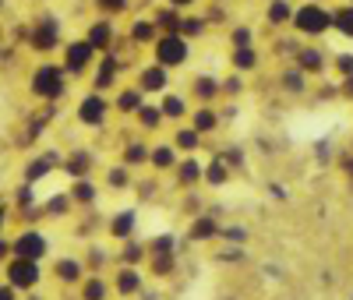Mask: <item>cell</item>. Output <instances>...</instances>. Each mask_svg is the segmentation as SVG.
I'll list each match as a JSON object with an SVG mask.
<instances>
[{"label": "cell", "mask_w": 353, "mask_h": 300, "mask_svg": "<svg viewBox=\"0 0 353 300\" xmlns=\"http://www.w3.org/2000/svg\"><path fill=\"white\" fill-rule=\"evenodd\" d=\"M57 272H61V279H78V272H81V265L74 261V258H61V261H57Z\"/></svg>", "instance_id": "37"}, {"label": "cell", "mask_w": 353, "mask_h": 300, "mask_svg": "<svg viewBox=\"0 0 353 300\" xmlns=\"http://www.w3.org/2000/svg\"><path fill=\"white\" fill-rule=\"evenodd\" d=\"M92 71H96L92 74V88H96V92H110V88L121 85V57H117L113 50L110 53H99Z\"/></svg>", "instance_id": "7"}, {"label": "cell", "mask_w": 353, "mask_h": 300, "mask_svg": "<svg viewBox=\"0 0 353 300\" xmlns=\"http://www.w3.org/2000/svg\"><path fill=\"white\" fill-rule=\"evenodd\" d=\"M0 43H4V25H0Z\"/></svg>", "instance_id": "46"}, {"label": "cell", "mask_w": 353, "mask_h": 300, "mask_svg": "<svg viewBox=\"0 0 353 300\" xmlns=\"http://www.w3.org/2000/svg\"><path fill=\"white\" fill-rule=\"evenodd\" d=\"M4 212H8V208H4V205H0V226H4V219H8Z\"/></svg>", "instance_id": "45"}, {"label": "cell", "mask_w": 353, "mask_h": 300, "mask_svg": "<svg viewBox=\"0 0 353 300\" xmlns=\"http://www.w3.org/2000/svg\"><path fill=\"white\" fill-rule=\"evenodd\" d=\"M258 64H261L258 46H233V50H230V68L237 71V74H248V71H254Z\"/></svg>", "instance_id": "13"}, {"label": "cell", "mask_w": 353, "mask_h": 300, "mask_svg": "<svg viewBox=\"0 0 353 300\" xmlns=\"http://www.w3.org/2000/svg\"><path fill=\"white\" fill-rule=\"evenodd\" d=\"M11 248H14V254H18V258H36V261H39V258L46 254V237H43V233H36V230H25Z\"/></svg>", "instance_id": "12"}, {"label": "cell", "mask_w": 353, "mask_h": 300, "mask_svg": "<svg viewBox=\"0 0 353 300\" xmlns=\"http://www.w3.org/2000/svg\"><path fill=\"white\" fill-rule=\"evenodd\" d=\"M152 21H156L159 32H181V21H184V14H181V8L163 4V8L152 14Z\"/></svg>", "instance_id": "25"}, {"label": "cell", "mask_w": 353, "mask_h": 300, "mask_svg": "<svg viewBox=\"0 0 353 300\" xmlns=\"http://www.w3.org/2000/svg\"><path fill=\"white\" fill-rule=\"evenodd\" d=\"M134 117H138L141 131H159V124H163V113H159V106H152V103H141V110H138Z\"/></svg>", "instance_id": "30"}, {"label": "cell", "mask_w": 353, "mask_h": 300, "mask_svg": "<svg viewBox=\"0 0 353 300\" xmlns=\"http://www.w3.org/2000/svg\"><path fill=\"white\" fill-rule=\"evenodd\" d=\"M159 113H163V120H184V117L191 113V106H188V99H184V96H176V92H163V99H159Z\"/></svg>", "instance_id": "23"}, {"label": "cell", "mask_w": 353, "mask_h": 300, "mask_svg": "<svg viewBox=\"0 0 353 300\" xmlns=\"http://www.w3.org/2000/svg\"><path fill=\"white\" fill-rule=\"evenodd\" d=\"M329 64H332L336 78H350V74H353V53H350V50H339Z\"/></svg>", "instance_id": "35"}, {"label": "cell", "mask_w": 353, "mask_h": 300, "mask_svg": "<svg viewBox=\"0 0 353 300\" xmlns=\"http://www.w3.org/2000/svg\"><path fill=\"white\" fill-rule=\"evenodd\" d=\"M149 152H152V148L145 145V141H131L124 152H121V163H124L128 170H134V166H149Z\"/></svg>", "instance_id": "28"}, {"label": "cell", "mask_w": 353, "mask_h": 300, "mask_svg": "<svg viewBox=\"0 0 353 300\" xmlns=\"http://www.w3.org/2000/svg\"><path fill=\"white\" fill-rule=\"evenodd\" d=\"M350 4H353V0H350Z\"/></svg>", "instance_id": "49"}, {"label": "cell", "mask_w": 353, "mask_h": 300, "mask_svg": "<svg viewBox=\"0 0 353 300\" xmlns=\"http://www.w3.org/2000/svg\"><path fill=\"white\" fill-rule=\"evenodd\" d=\"M152 57H156V64H163L166 71L184 68L188 57H191V43L181 32H159L156 43H152Z\"/></svg>", "instance_id": "4"}, {"label": "cell", "mask_w": 353, "mask_h": 300, "mask_svg": "<svg viewBox=\"0 0 353 300\" xmlns=\"http://www.w3.org/2000/svg\"><path fill=\"white\" fill-rule=\"evenodd\" d=\"M293 0H269V11H265V21H269L272 28H286L293 21Z\"/></svg>", "instance_id": "24"}, {"label": "cell", "mask_w": 353, "mask_h": 300, "mask_svg": "<svg viewBox=\"0 0 353 300\" xmlns=\"http://www.w3.org/2000/svg\"><path fill=\"white\" fill-rule=\"evenodd\" d=\"M8 279H11V286H36L39 283V261L36 258H14L8 265Z\"/></svg>", "instance_id": "11"}, {"label": "cell", "mask_w": 353, "mask_h": 300, "mask_svg": "<svg viewBox=\"0 0 353 300\" xmlns=\"http://www.w3.org/2000/svg\"><path fill=\"white\" fill-rule=\"evenodd\" d=\"M332 32L343 39H353V4L343 0V4L332 8Z\"/></svg>", "instance_id": "20"}, {"label": "cell", "mask_w": 353, "mask_h": 300, "mask_svg": "<svg viewBox=\"0 0 353 300\" xmlns=\"http://www.w3.org/2000/svg\"><path fill=\"white\" fill-rule=\"evenodd\" d=\"M205 28H209V21H205L201 14H184V21H181V36L191 43V39H201V36H205Z\"/></svg>", "instance_id": "32"}, {"label": "cell", "mask_w": 353, "mask_h": 300, "mask_svg": "<svg viewBox=\"0 0 353 300\" xmlns=\"http://www.w3.org/2000/svg\"><path fill=\"white\" fill-rule=\"evenodd\" d=\"M0 8H4V0H0Z\"/></svg>", "instance_id": "47"}, {"label": "cell", "mask_w": 353, "mask_h": 300, "mask_svg": "<svg viewBox=\"0 0 353 300\" xmlns=\"http://www.w3.org/2000/svg\"><path fill=\"white\" fill-rule=\"evenodd\" d=\"M307 81H311V78H307L297 64L279 71V88H283V92H290V96H301V92H307Z\"/></svg>", "instance_id": "18"}, {"label": "cell", "mask_w": 353, "mask_h": 300, "mask_svg": "<svg viewBox=\"0 0 353 300\" xmlns=\"http://www.w3.org/2000/svg\"><path fill=\"white\" fill-rule=\"evenodd\" d=\"M103 293H106V290H103V283H96V279L85 286V297H88V300H103Z\"/></svg>", "instance_id": "42"}, {"label": "cell", "mask_w": 353, "mask_h": 300, "mask_svg": "<svg viewBox=\"0 0 353 300\" xmlns=\"http://www.w3.org/2000/svg\"><path fill=\"white\" fill-rule=\"evenodd\" d=\"M96 60H99V50L88 43L85 36L81 39H71L64 43V53H61V68L68 71V78H85L88 71L96 68Z\"/></svg>", "instance_id": "3"}, {"label": "cell", "mask_w": 353, "mask_h": 300, "mask_svg": "<svg viewBox=\"0 0 353 300\" xmlns=\"http://www.w3.org/2000/svg\"><path fill=\"white\" fill-rule=\"evenodd\" d=\"M321 4H325V0H321Z\"/></svg>", "instance_id": "48"}, {"label": "cell", "mask_w": 353, "mask_h": 300, "mask_svg": "<svg viewBox=\"0 0 353 300\" xmlns=\"http://www.w3.org/2000/svg\"><path fill=\"white\" fill-rule=\"evenodd\" d=\"M290 28L301 39H325L332 32V8H325L321 0H304V4L293 8Z\"/></svg>", "instance_id": "1"}, {"label": "cell", "mask_w": 353, "mask_h": 300, "mask_svg": "<svg viewBox=\"0 0 353 300\" xmlns=\"http://www.w3.org/2000/svg\"><path fill=\"white\" fill-rule=\"evenodd\" d=\"M173 145H176V152L194 156L198 148H201V134H198L194 128H176V131H173Z\"/></svg>", "instance_id": "27"}, {"label": "cell", "mask_w": 353, "mask_h": 300, "mask_svg": "<svg viewBox=\"0 0 353 300\" xmlns=\"http://www.w3.org/2000/svg\"><path fill=\"white\" fill-rule=\"evenodd\" d=\"M28 46H32L36 53H53L57 46H61V21H57L53 14L36 18L32 25H28Z\"/></svg>", "instance_id": "5"}, {"label": "cell", "mask_w": 353, "mask_h": 300, "mask_svg": "<svg viewBox=\"0 0 353 300\" xmlns=\"http://www.w3.org/2000/svg\"><path fill=\"white\" fill-rule=\"evenodd\" d=\"M0 300H14V293H11V286H4V290H0Z\"/></svg>", "instance_id": "44"}, {"label": "cell", "mask_w": 353, "mask_h": 300, "mask_svg": "<svg viewBox=\"0 0 353 300\" xmlns=\"http://www.w3.org/2000/svg\"><path fill=\"white\" fill-rule=\"evenodd\" d=\"M131 230H134V212H117L110 219V233L113 237H131Z\"/></svg>", "instance_id": "34"}, {"label": "cell", "mask_w": 353, "mask_h": 300, "mask_svg": "<svg viewBox=\"0 0 353 300\" xmlns=\"http://www.w3.org/2000/svg\"><path fill=\"white\" fill-rule=\"evenodd\" d=\"M71 201L74 205H92L96 198H99V191H96V184H92V180H88V177H78L74 180V184H71Z\"/></svg>", "instance_id": "29"}, {"label": "cell", "mask_w": 353, "mask_h": 300, "mask_svg": "<svg viewBox=\"0 0 353 300\" xmlns=\"http://www.w3.org/2000/svg\"><path fill=\"white\" fill-rule=\"evenodd\" d=\"M191 128L205 138V134H212L216 128H219V113L212 110V106H205V103H198V110H191Z\"/></svg>", "instance_id": "19"}, {"label": "cell", "mask_w": 353, "mask_h": 300, "mask_svg": "<svg viewBox=\"0 0 353 300\" xmlns=\"http://www.w3.org/2000/svg\"><path fill=\"white\" fill-rule=\"evenodd\" d=\"M61 163H64V156H61V152H46V156L28 159V166H25V180H28V184H36V180H43L53 166H61Z\"/></svg>", "instance_id": "14"}, {"label": "cell", "mask_w": 353, "mask_h": 300, "mask_svg": "<svg viewBox=\"0 0 353 300\" xmlns=\"http://www.w3.org/2000/svg\"><path fill=\"white\" fill-rule=\"evenodd\" d=\"M64 88H68V71L61 64H39L32 71V78H28V92L36 99H46V103L61 99Z\"/></svg>", "instance_id": "2"}, {"label": "cell", "mask_w": 353, "mask_h": 300, "mask_svg": "<svg viewBox=\"0 0 353 300\" xmlns=\"http://www.w3.org/2000/svg\"><path fill=\"white\" fill-rule=\"evenodd\" d=\"M173 173H176V180H181V188H194L198 180L205 177V163L194 159V156H188V159H181V163L173 166Z\"/></svg>", "instance_id": "17"}, {"label": "cell", "mask_w": 353, "mask_h": 300, "mask_svg": "<svg viewBox=\"0 0 353 300\" xmlns=\"http://www.w3.org/2000/svg\"><path fill=\"white\" fill-rule=\"evenodd\" d=\"M117 286H121L124 293H131V290L138 286V276H134V268H124V272H121V279H117Z\"/></svg>", "instance_id": "40"}, {"label": "cell", "mask_w": 353, "mask_h": 300, "mask_svg": "<svg viewBox=\"0 0 353 300\" xmlns=\"http://www.w3.org/2000/svg\"><path fill=\"white\" fill-rule=\"evenodd\" d=\"M216 233V223L209 219V216H201L194 226H191V237H198V240H205V237H212Z\"/></svg>", "instance_id": "38"}, {"label": "cell", "mask_w": 353, "mask_h": 300, "mask_svg": "<svg viewBox=\"0 0 353 300\" xmlns=\"http://www.w3.org/2000/svg\"><path fill=\"white\" fill-rule=\"evenodd\" d=\"M166 4H173V8H181V11H184V8H191V4H198V0H166Z\"/></svg>", "instance_id": "43"}, {"label": "cell", "mask_w": 353, "mask_h": 300, "mask_svg": "<svg viewBox=\"0 0 353 300\" xmlns=\"http://www.w3.org/2000/svg\"><path fill=\"white\" fill-rule=\"evenodd\" d=\"M176 163H181V152H176V145H173V141H163V145H156L152 152H149V166L159 170V173L173 170Z\"/></svg>", "instance_id": "15"}, {"label": "cell", "mask_w": 353, "mask_h": 300, "mask_svg": "<svg viewBox=\"0 0 353 300\" xmlns=\"http://www.w3.org/2000/svg\"><path fill=\"white\" fill-rule=\"evenodd\" d=\"M191 96H194L198 103L209 106V103L219 96V81H216L212 74H194V78H191Z\"/></svg>", "instance_id": "22"}, {"label": "cell", "mask_w": 353, "mask_h": 300, "mask_svg": "<svg viewBox=\"0 0 353 300\" xmlns=\"http://www.w3.org/2000/svg\"><path fill=\"white\" fill-rule=\"evenodd\" d=\"M61 166H64L74 180H78V177H88V170H92V152H74V156L64 159Z\"/></svg>", "instance_id": "31"}, {"label": "cell", "mask_w": 353, "mask_h": 300, "mask_svg": "<svg viewBox=\"0 0 353 300\" xmlns=\"http://www.w3.org/2000/svg\"><path fill=\"white\" fill-rule=\"evenodd\" d=\"M205 184L209 188H223V184H230V166H226V159L223 156H216V159H209L205 163Z\"/></svg>", "instance_id": "26"}, {"label": "cell", "mask_w": 353, "mask_h": 300, "mask_svg": "<svg viewBox=\"0 0 353 300\" xmlns=\"http://www.w3.org/2000/svg\"><path fill=\"white\" fill-rule=\"evenodd\" d=\"M106 184H110V191H124V188H131V173H128V166H124V163L110 166V170H106Z\"/></svg>", "instance_id": "33"}, {"label": "cell", "mask_w": 353, "mask_h": 300, "mask_svg": "<svg viewBox=\"0 0 353 300\" xmlns=\"http://www.w3.org/2000/svg\"><path fill=\"white\" fill-rule=\"evenodd\" d=\"M230 43L233 46H254V28H233Z\"/></svg>", "instance_id": "39"}, {"label": "cell", "mask_w": 353, "mask_h": 300, "mask_svg": "<svg viewBox=\"0 0 353 300\" xmlns=\"http://www.w3.org/2000/svg\"><path fill=\"white\" fill-rule=\"evenodd\" d=\"M141 103H145L141 88H138V85H128V88H121V92L113 96V103H110V106H113L117 113H124V117H128V113H138V110H141Z\"/></svg>", "instance_id": "16"}, {"label": "cell", "mask_w": 353, "mask_h": 300, "mask_svg": "<svg viewBox=\"0 0 353 300\" xmlns=\"http://www.w3.org/2000/svg\"><path fill=\"white\" fill-rule=\"evenodd\" d=\"M131 0H96V8L103 11V18H117V14H124L128 11Z\"/></svg>", "instance_id": "36"}, {"label": "cell", "mask_w": 353, "mask_h": 300, "mask_svg": "<svg viewBox=\"0 0 353 300\" xmlns=\"http://www.w3.org/2000/svg\"><path fill=\"white\" fill-rule=\"evenodd\" d=\"M336 88H339V96H343L346 103H353V74H350V78H339Z\"/></svg>", "instance_id": "41"}, {"label": "cell", "mask_w": 353, "mask_h": 300, "mask_svg": "<svg viewBox=\"0 0 353 300\" xmlns=\"http://www.w3.org/2000/svg\"><path fill=\"white\" fill-rule=\"evenodd\" d=\"M74 117H78V124H85V128H103V124H106V117H110V99L92 88L88 96L78 99Z\"/></svg>", "instance_id": "6"}, {"label": "cell", "mask_w": 353, "mask_h": 300, "mask_svg": "<svg viewBox=\"0 0 353 300\" xmlns=\"http://www.w3.org/2000/svg\"><path fill=\"white\" fill-rule=\"evenodd\" d=\"M85 39L92 43L99 53H110V50H113V39H117V25H113V18H96L92 25L85 28Z\"/></svg>", "instance_id": "10"}, {"label": "cell", "mask_w": 353, "mask_h": 300, "mask_svg": "<svg viewBox=\"0 0 353 300\" xmlns=\"http://www.w3.org/2000/svg\"><path fill=\"white\" fill-rule=\"evenodd\" d=\"M134 85L141 88V96H163L166 88H170V71L163 68V64H145L141 71H138V78H134Z\"/></svg>", "instance_id": "8"}, {"label": "cell", "mask_w": 353, "mask_h": 300, "mask_svg": "<svg viewBox=\"0 0 353 300\" xmlns=\"http://www.w3.org/2000/svg\"><path fill=\"white\" fill-rule=\"evenodd\" d=\"M293 60H297V68L311 78H318V74H325L329 71V57H325V50L321 46H301L297 53H293Z\"/></svg>", "instance_id": "9"}, {"label": "cell", "mask_w": 353, "mask_h": 300, "mask_svg": "<svg viewBox=\"0 0 353 300\" xmlns=\"http://www.w3.org/2000/svg\"><path fill=\"white\" fill-rule=\"evenodd\" d=\"M128 36H131V43H134V46H149V43H156L159 28H156V21H152V18H134V21H131V28H128Z\"/></svg>", "instance_id": "21"}]
</instances>
